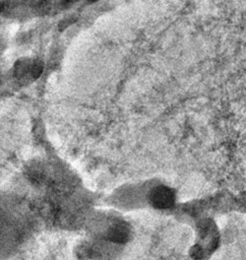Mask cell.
<instances>
[{
    "instance_id": "7a4b0ae2",
    "label": "cell",
    "mask_w": 246,
    "mask_h": 260,
    "mask_svg": "<svg viewBox=\"0 0 246 260\" xmlns=\"http://www.w3.org/2000/svg\"><path fill=\"white\" fill-rule=\"evenodd\" d=\"M195 241L189 250L193 260H207L220 248L222 236L220 229L211 216L195 221Z\"/></svg>"
},
{
    "instance_id": "5b68a950",
    "label": "cell",
    "mask_w": 246,
    "mask_h": 260,
    "mask_svg": "<svg viewBox=\"0 0 246 260\" xmlns=\"http://www.w3.org/2000/svg\"><path fill=\"white\" fill-rule=\"evenodd\" d=\"M43 72V63L38 58L24 57L18 59L13 66V77L20 85H28L40 77Z\"/></svg>"
},
{
    "instance_id": "6da1fadb",
    "label": "cell",
    "mask_w": 246,
    "mask_h": 260,
    "mask_svg": "<svg viewBox=\"0 0 246 260\" xmlns=\"http://www.w3.org/2000/svg\"><path fill=\"white\" fill-rule=\"evenodd\" d=\"M89 237L123 247L131 238L129 223L118 214L101 212L89 216L87 222Z\"/></svg>"
},
{
    "instance_id": "3957f363",
    "label": "cell",
    "mask_w": 246,
    "mask_h": 260,
    "mask_svg": "<svg viewBox=\"0 0 246 260\" xmlns=\"http://www.w3.org/2000/svg\"><path fill=\"white\" fill-rule=\"evenodd\" d=\"M121 250L122 247L91 238L81 243L76 253L81 260H114Z\"/></svg>"
},
{
    "instance_id": "277c9868",
    "label": "cell",
    "mask_w": 246,
    "mask_h": 260,
    "mask_svg": "<svg viewBox=\"0 0 246 260\" xmlns=\"http://www.w3.org/2000/svg\"><path fill=\"white\" fill-rule=\"evenodd\" d=\"M147 204L158 210H172L177 205V193L169 185L152 183L147 185Z\"/></svg>"
},
{
    "instance_id": "52a82bcc",
    "label": "cell",
    "mask_w": 246,
    "mask_h": 260,
    "mask_svg": "<svg viewBox=\"0 0 246 260\" xmlns=\"http://www.w3.org/2000/svg\"><path fill=\"white\" fill-rule=\"evenodd\" d=\"M90 1H98V0H90Z\"/></svg>"
},
{
    "instance_id": "8992f818",
    "label": "cell",
    "mask_w": 246,
    "mask_h": 260,
    "mask_svg": "<svg viewBox=\"0 0 246 260\" xmlns=\"http://www.w3.org/2000/svg\"><path fill=\"white\" fill-rule=\"evenodd\" d=\"M237 202H238L237 211L246 212V192H243L242 194L237 196Z\"/></svg>"
}]
</instances>
